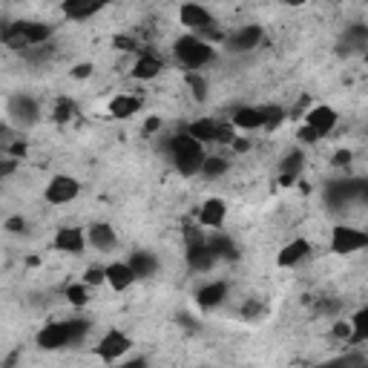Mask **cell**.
I'll list each match as a JSON object with an SVG mask.
<instances>
[{
  "mask_svg": "<svg viewBox=\"0 0 368 368\" xmlns=\"http://www.w3.org/2000/svg\"><path fill=\"white\" fill-rule=\"evenodd\" d=\"M334 337L342 340V342H351V337H354L351 322H334Z\"/></svg>",
  "mask_w": 368,
  "mask_h": 368,
  "instance_id": "37",
  "label": "cell"
},
{
  "mask_svg": "<svg viewBox=\"0 0 368 368\" xmlns=\"http://www.w3.org/2000/svg\"><path fill=\"white\" fill-rule=\"evenodd\" d=\"M299 141H302V144H317V141H319V135H317L311 127L305 124V127L299 130Z\"/></svg>",
  "mask_w": 368,
  "mask_h": 368,
  "instance_id": "41",
  "label": "cell"
},
{
  "mask_svg": "<svg viewBox=\"0 0 368 368\" xmlns=\"http://www.w3.org/2000/svg\"><path fill=\"white\" fill-rule=\"evenodd\" d=\"M15 167H17V159H6V161H3V167H0V176H3V179H6V176H12Z\"/></svg>",
  "mask_w": 368,
  "mask_h": 368,
  "instance_id": "46",
  "label": "cell"
},
{
  "mask_svg": "<svg viewBox=\"0 0 368 368\" xmlns=\"http://www.w3.org/2000/svg\"><path fill=\"white\" fill-rule=\"evenodd\" d=\"M265 109V130H277L285 121V107H262Z\"/></svg>",
  "mask_w": 368,
  "mask_h": 368,
  "instance_id": "33",
  "label": "cell"
},
{
  "mask_svg": "<svg viewBox=\"0 0 368 368\" xmlns=\"http://www.w3.org/2000/svg\"><path fill=\"white\" fill-rule=\"evenodd\" d=\"M115 368H150V362H147V357H132L121 365H115Z\"/></svg>",
  "mask_w": 368,
  "mask_h": 368,
  "instance_id": "44",
  "label": "cell"
},
{
  "mask_svg": "<svg viewBox=\"0 0 368 368\" xmlns=\"http://www.w3.org/2000/svg\"><path fill=\"white\" fill-rule=\"evenodd\" d=\"M87 242L95 247V250H112L119 236H115V227L107 225V222H92L87 227Z\"/></svg>",
  "mask_w": 368,
  "mask_h": 368,
  "instance_id": "17",
  "label": "cell"
},
{
  "mask_svg": "<svg viewBox=\"0 0 368 368\" xmlns=\"http://www.w3.org/2000/svg\"><path fill=\"white\" fill-rule=\"evenodd\" d=\"M75 115H78V104H75L69 95H61V98L55 101V107H52V121L64 127V124H69L75 119Z\"/></svg>",
  "mask_w": 368,
  "mask_h": 368,
  "instance_id": "28",
  "label": "cell"
},
{
  "mask_svg": "<svg viewBox=\"0 0 368 368\" xmlns=\"http://www.w3.org/2000/svg\"><path fill=\"white\" fill-rule=\"evenodd\" d=\"M179 21L190 29V35L202 37V41H207V44L225 41V35H222V29L216 24V17H213L204 6H199V3H184L182 12H179Z\"/></svg>",
  "mask_w": 368,
  "mask_h": 368,
  "instance_id": "5",
  "label": "cell"
},
{
  "mask_svg": "<svg viewBox=\"0 0 368 368\" xmlns=\"http://www.w3.org/2000/svg\"><path fill=\"white\" fill-rule=\"evenodd\" d=\"M135 282H139V277H135V270L130 268V262H112L107 265V285L112 290H130Z\"/></svg>",
  "mask_w": 368,
  "mask_h": 368,
  "instance_id": "14",
  "label": "cell"
},
{
  "mask_svg": "<svg viewBox=\"0 0 368 368\" xmlns=\"http://www.w3.org/2000/svg\"><path fill=\"white\" fill-rule=\"evenodd\" d=\"M354 196H357V199H362V202H368V179L354 182Z\"/></svg>",
  "mask_w": 368,
  "mask_h": 368,
  "instance_id": "43",
  "label": "cell"
},
{
  "mask_svg": "<svg viewBox=\"0 0 368 368\" xmlns=\"http://www.w3.org/2000/svg\"><path fill=\"white\" fill-rule=\"evenodd\" d=\"M187 87H190V92H193V98H196L199 104L202 101H207V81L202 78V75H196V72H187Z\"/></svg>",
  "mask_w": 368,
  "mask_h": 368,
  "instance_id": "32",
  "label": "cell"
},
{
  "mask_svg": "<svg viewBox=\"0 0 368 368\" xmlns=\"http://www.w3.org/2000/svg\"><path fill=\"white\" fill-rule=\"evenodd\" d=\"M159 130H161V119H159V115H152V119H147V121H144V132H147V135L159 132Z\"/></svg>",
  "mask_w": 368,
  "mask_h": 368,
  "instance_id": "45",
  "label": "cell"
},
{
  "mask_svg": "<svg viewBox=\"0 0 368 368\" xmlns=\"http://www.w3.org/2000/svg\"><path fill=\"white\" fill-rule=\"evenodd\" d=\"M230 124L239 130H262L265 127V109L262 107H239L230 115Z\"/></svg>",
  "mask_w": 368,
  "mask_h": 368,
  "instance_id": "19",
  "label": "cell"
},
{
  "mask_svg": "<svg viewBox=\"0 0 368 368\" xmlns=\"http://www.w3.org/2000/svg\"><path fill=\"white\" fill-rule=\"evenodd\" d=\"M227 161L222 159V156H207V161H204V167H202V176L204 179H219V176H225L227 173Z\"/></svg>",
  "mask_w": 368,
  "mask_h": 368,
  "instance_id": "31",
  "label": "cell"
},
{
  "mask_svg": "<svg viewBox=\"0 0 368 368\" xmlns=\"http://www.w3.org/2000/svg\"><path fill=\"white\" fill-rule=\"evenodd\" d=\"M368 247V234L360 227H351V225H337L331 230V250L340 256H348V254H357V250H365Z\"/></svg>",
  "mask_w": 368,
  "mask_h": 368,
  "instance_id": "6",
  "label": "cell"
},
{
  "mask_svg": "<svg viewBox=\"0 0 368 368\" xmlns=\"http://www.w3.org/2000/svg\"><path fill=\"white\" fill-rule=\"evenodd\" d=\"M127 262H130V268L135 270V277H139V279L156 277V270H159V259L152 256L150 250H132Z\"/></svg>",
  "mask_w": 368,
  "mask_h": 368,
  "instance_id": "20",
  "label": "cell"
},
{
  "mask_svg": "<svg viewBox=\"0 0 368 368\" xmlns=\"http://www.w3.org/2000/svg\"><path fill=\"white\" fill-rule=\"evenodd\" d=\"M184 259H187L190 270H196V274H207V270H213V268H216V262H219L216 256H213L207 239L204 242H190L187 250H184Z\"/></svg>",
  "mask_w": 368,
  "mask_h": 368,
  "instance_id": "11",
  "label": "cell"
},
{
  "mask_svg": "<svg viewBox=\"0 0 368 368\" xmlns=\"http://www.w3.org/2000/svg\"><path fill=\"white\" fill-rule=\"evenodd\" d=\"M161 69H164V64L156 55H139V61L132 64V78L135 81H152V78H159Z\"/></svg>",
  "mask_w": 368,
  "mask_h": 368,
  "instance_id": "24",
  "label": "cell"
},
{
  "mask_svg": "<svg viewBox=\"0 0 368 368\" xmlns=\"http://www.w3.org/2000/svg\"><path fill=\"white\" fill-rule=\"evenodd\" d=\"M230 147H236L239 152H245V150H247V141H239V139H236V141H234V144H230Z\"/></svg>",
  "mask_w": 368,
  "mask_h": 368,
  "instance_id": "47",
  "label": "cell"
},
{
  "mask_svg": "<svg viewBox=\"0 0 368 368\" xmlns=\"http://www.w3.org/2000/svg\"><path fill=\"white\" fill-rule=\"evenodd\" d=\"M340 52L354 55V52H368V26L362 24H351L342 37H340Z\"/></svg>",
  "mask_w": 368,
  "mask_h": 368,
  "instance_id": "16",
  "label": "cell"
},
{
  "mask_svg": "<svg viewBox=\"0 0 368 368\" xmlns=\"http://www.w3.org/2000/svg\"><path fill=\"white\" fill-rule=\"evenodd\" d=\"M351 159H354L351 150H337L334 156H331V164H334V167H348V164H351Z\"/></svg>",
  "mask_w": 368,
  "mask_h": 368,
  "instance_id": "39",
  "label": "cell"
},
{
  "mask_svg": "<svg viewBox=\"0 0 368 368\" xmlns=\"http://www.w3.org/2000/svg\"><path fill=\"white\" fill-rule=\"evenodd\" d=\"M234 141H236L234 124H219L216 127V144H234Z\"/></svg>",
  "mask_w": 368,
  "mask_h": 368,
  "instance_id": "35",
  "label": "cell"
},
{
  "mask_svg": "<svg viewBox=\"0 0 368 368\" xmlns=\"http://www.w3.org/2000/svg\"><path fill=\"white\" fill-rule=\"evenodd\" d=\"M89 331L87 319H69V322H49L35 337V345L41 351H61L67 345H81V340Z\"/></svg>",
  "mask_w": 368,
  "mask_h": 368,
  "instance_id": "1",
  "label": "cell"
},
{
  "mask_svg": "<svg viewBox=\"0 0 368 368\" xmlns=\"http://www.w3.org/2000/svg\"><path fill=\"white\" fill-rule=\"evenodd\" d=\"M3 227L9 230L12 236H21V234H26V227H29V225H26V219H24V216H9Z\"/></svg>",
  "mask_w": 368,
  "mask_h": 368,
  "instance_id": "36",
  "label": "cell"
},
{
  "mask_svg": "<svg viewBox=\"0 0 368 368\" xmlns=\"http://www.w3.org/2000/svg\"><path fill=\"white\" fill-rule=\"evenodd\" d=\"M6 152H9V159H26V141H12Z\"/></svg>",
  "mask_w": 368,
  "mask_h": 368,
  "instance_id": "40",
  "label": "cell"
},
{
  "mask_svg": "<svg viewBox=\"0 0 368 368\" xmlns=\"http://www.w3.org/2000/svg\"><path fill=\"white\" fill-rule=\"evenodd\" d=\"M225 216H227V204L222 199H207L199 207V222L204 227H222L225 225Z\"/></svg>",
  "mask_w": 368,
  "mask_h": 368,
  "instance_id": "22",
  "label": "cell"
},
{
  "mask_svg": "<svg viewBox=\"0 0 368 368\" xmlns=\"http://www.w3.org/2000/svg\"><path fill=\"white\" fill-rule=\"evenodd\" d=\"M351 328H354L351 342H368V305L360 308V311L351 317Z\"/></svg>",
  "mask_w": 368,
  "mask_h": 368,
  "instance_id": "29",
  "label": "cell"
},
{
  "mask_svg": "<svg viewBox=\"0 0 368 368\" xmlns=\"http://www.w3.org/2000/svg\"><path fill=\"white\" fill-rule=\"evenodd\" d=\"M216 121H207V119H199V121H193L190 127H187V135H190V139H196L202 147L204 144H213V141H216Z\"/></svg>",
  "mask_w": 368,
  "mask_h": 368,
  "instance_id": "26",
  "label": "cell"
},
{
  "mask_svg": "<svg viewBox=\"0 0 368 368\" xmlns=\"http://www.w3.org/2000/svg\"><path fill=\"white\" fill-rule=\"evenodd\" d=\"M337 121H340V115H337V109L334 107H325V104H319V107H311L308 109V115H305V124L311 127L319 139L322 135H328L334 127H337Z\"/></svg>",
  "mask_w": 368,
  "mask_h": 368,
  "instance_id": "12",
  "label": "cell"
},
{
  "mask_svg": "<svg viewBox=\"0 0 368 368\" xmlns=\"http://www.w3.org/2000/svg\"><path fill=\"white\" fill-rule=\"evenodd\" d=\"M6 115H9V121L17 124V127H35L37 119H41V107H37V101L32 98V95L17 92L6 104Z\"/></svg>",
  "mask_w": 368,
  "mask_h": 368,
  "instance_id": "7",
  "label": "cell"
},
{
  "mask_svg": "<svg viewBox=\"0 0 368 368\" xmlns=\"http://www.w3.org/2000/svg\"><path fill=\"white\" fill-rule=\"evenodd\" d=\"M365 234H368V230H365Z\"/></svg>",
  "mask_w": 368,
  "mask_h": 368,
  "instance_id": "49",
  "label": "cell"
},
{
  "mask_svg": "<svg viewBox=\"0 0 368 368\" xmlns=\"http://www.w3.org/2000/svg\"><path fill=\"white\" fill-rule=\"evenodd\" d=\"M308 256H311V242H308V239H294L277 254V265L279 268H294V265L305 262Z\"/></svg>",
  "mask_w": 368,
  "mask_h": 368,
  "instance_id": "15",
  "label": "cell"
},
{
  "mask_svg": "<svg viewBox=\"0 0 368 368\" xmlns=\"http://www.w3.org/2000/svg\"><path fill=\"white\" fill-rule=\"evenodd\" d=\"M227 297V282H207L204 288L196 290V302L204 311H213V308H219Z\"/></svg>",
  "mask_w": 368,
  "mask_h": 368,
  "instance_id": "18",
  "label": "cell"
},
{
  "mask_svg": "<svg viewBox=\"0 0 368 368\" xmlns=\"http://www.w3.org/2000/svg\"><path fill=\"white\" fill-rule=\"evenodd\" d=\"M130 348H132V340L124 331H107L101 337V342L95 345V354H98V360H104V362H115V360H121Z\"/></svg>",
  "mask_w": 368,
  "mask_h": 368,
  "instance_id": "9",
  "label": "cell"
},
{
  "mask_svg": "<svg viewBox=\"0 0 368 368\" xmlns=\"http://www.w3.org/2000/svg\"><path fill=\"white\" fill-rule=\"evenodd\" d=\"M92 75V64H78L72 69V78H78V81H84V78H89Z\"/></svg>",
  "mask_w": 368,
  "mask_h": 368,
  "instance_id": "42",
  "label": "cell"
},
{
  "mask_svg": "<svg viewBox=\"0 0 368 368\" xmlns=\"http://www.w3.org/2000/svg\"><path fill=\"white\" fill-rule=\"evenodd\" d=\"M78 193H81V184L78 179H72V176H52L46 190H44V196L49 204H69L78 199Z\"/></svg>",
  "mask_w": 368,
  "mask_h": 368,
  "instance_id": "8",
  "label": "cell"
},
{
  "mask_svg": "<svg viewBox=\"0 0 368 368\" xmlns=\"http://www.w3.org/2000/svg\"><path fill=\"white\" fill-rule=\"evenodd\" d=\"M112 46H115V49H121V52H132L139 44H135L132 37H127V35H115V37H112Z\"/></svg>",
  "mask_w": 368,
  "mask_h": 368,
  "instance_id": "38",
  "label": "cell"
},
{
  "mask_svg": "<svg viewBox=\"0 0 368 368\" xmlns=\"http://www.w3.org/2000/svg\"><path fill=\"white\" fill-rule=\"evenodd\" d=\"M262 37H265V29L259 24H250V26H242L239 32H234L227 37V49L230 52H254L259 44H262Z\"/></svg>",
  "mask_w": 368,
  "mask_h": 368,
  "instance_id": "10",
  "label": "cell"
},
{
  "mask_svg": "<svg viewBox=\"0 0 368 368\" xmlns=\"http://www.w3.org/2000/svg\"><path fill=\"white\" fill-rule=\"evenodd\" d=\"M173 55H176V61L184 69H202V67L216 61V49H213V44L202 41V37H196V35H182L179 41L173 44Z\"/></svg>",
  "mask_w": 368,
  "mask_h": 368,
  "instance_id": "4",
  "label": "cell"
},
{
  "mask_svg": "<svg viewBox=\"0 0 368 368\" xmlns=\"http://www.w3.org/2000/svg\"><path fill=\"white\" fill-rule=\"evenodd\" d=\"M61 12L69 17V21H87V17L104 12V3H92V0H67L61 6Z\"/></svg>",
  "mask_w": 368,
  "mask_h": 368,
  "instance_id": "23",
  "label": "cell"
},
{
  "mask_svg": "<svg viewBox=\"0 0 368 368\" xmlns=\"http://www.w3.org/2000/svg\"><path fill=\"white\" fill-rule=\"evenodd\" d=\"M207 245H210V250H213V256H216V259H225V262H236L239 259V247L227 236H210Z\"/></svg>",
  "mask_w": 368,
  "mask_h": 368,
  "instance_id": "27",
  "label": "cell"
},
{
  "mask_svg": "<svg viewBox=\"0 0 368 368\" xmlns=\"http://www.w3.org/2000/svg\"><path fill=\"white\" fill-rule=\"evenodd\" d=\"M365 64H368V52H365Z\"/></svg>",
  "mask_w": 368,
  "mask_h": 368,
  "instance_id": "48",
  "label": "cell"
},
{
  "mask_svg": "<svg viewBox=\"0 0 368 368\" xmlns=\"http://www.w3.org/2000/svg\"><path fill=\"white\" fill-rule=\"evenodd\" d=\"M302 161H305L302 150H290L288 156L279 161V182H282V187L294 184V182L299 179V173H302Z\"/></svg>",
  "mask_w": 368,
  "mask_h": 368,
  "instance_id": "21",
  "label": "cell"
},
{
  "mask_svg": "<svg viewBox=\"0 0 368 368\" xmlns=\"http://www.w3.org/2000/svg\"><path fill=\"white\" fill-rule=\"evenodd\" d=\"M52 37V26L46 24H37V21H17L3 26V44L9 49H35V46H44Z\"/></svg>",
  "mask_w": 368,
  "mask_h": 368,
  "instance_id": "3",
  "label": "cell"
},
{
  "mask_svg": "<svg viewBox=\"0 0 368 368\" xmlns=\"http://www.w3.org/2000/svg\"><path fill=\"white\" fill-rule=\"evenodd\" d=\"M64 297L69 299V305H75V308H84L87 302H89V285H67V290H64Z\"/></svg>",
  "mask_w": 368,
  "mask_h": 368,
  "instance_id": "30",
  "label": "cell"
},
{
  "mask_svg": "<svg viewBox=\"0 0 368 368\" xmlns=\"http://www.w3.org/2000/svg\"><path fill=\"white\" fill-rule=\"evenodd\" d=\"M141 109V98H135V95H115L112 104H109V115L112 119H132L135 112Z\"/></svg>",
  "mask_w": 368,
  "mask_h": 368,
  "instance_id": "25",
  "label": "cell"
},
{
  "mask_svg": "<svg viewBox=\"0 0 368 368\" xmlns=\"http://www.w3.org/2000/svg\"><path fill=\"white\" fill-rule=\"evenodd\" d=\"M107 282V268H98V265H89L84 270V285H104Z\"/></svg>",
  "mask_w": 368,
  "mask_h": 368,
  "instance_id": "34",
  "label": "cell"
},
{
  "mask_svg": "<svg viewBox=\"0 0 368 368\" xmlns=\"http://www.w3.org/2000/svg\"><path fill=\"white\" fill-rule=\"evenodd\" d=\"M61 254H72V256H78V254H84V247L89 245L87 242V234L81 227H61L55 234V242H52Z\"/></svg>",
  "mask_w": 368,
  "mask_h": 368,
  "instance_id": "13",
  "label": "cell"
},
{
  "mask_svg": "<svg viewBox=\"0 0 368 368\" xmlns=\"http://www.w3.org/2000/svg\"><path fill=\"white\" fill-rule=\"evenodd\" d=\"M167 152H170V161L173 167H176L182 176H199L207 156H204V147L196 141V139H190V135H176V139H170L167 144Z\"/></svg>",
  "mask_w": 368,
  "mask_h": 368,
  "instance_id": "2",
  "label": "cell"
}]
</instances>
